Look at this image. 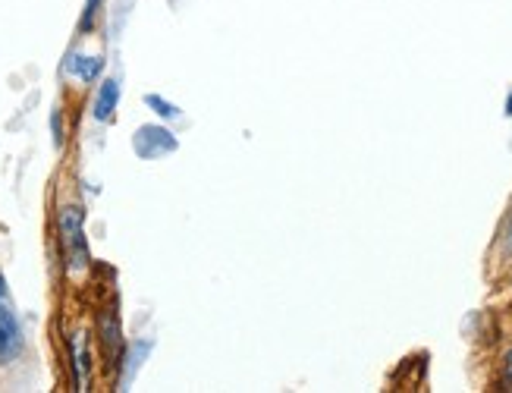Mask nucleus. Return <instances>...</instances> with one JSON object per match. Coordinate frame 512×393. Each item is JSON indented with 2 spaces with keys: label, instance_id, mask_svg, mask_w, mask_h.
<instances>
[{
  "label": "nucleus",
  "instance_id": "obj_1",
  "mask_svg": "<svg viewBox=\"0 0 512 393\" xmlns=\"http://www.w3.org/2000/svg\"><path fill=\"white\" fill-rule=\"evenodd\" d=\"M57 233H60V252L66 268L73 274H82L92 265V252H88L85 239V211L79 205H63L57 214Z\"/></svg>",
  "mask_w": 512,
  "mask_h": 393
},
{
  "label": "nucleus",
  "instance_id": "obj_2",
  "mask_svg": "<svg viewBox=\"0 0 512 393\" xmlns=\"http://www.w3.org/2000/svg\"><path fill=\"white\" fill-rule=\"evenodd\" d=\"M176 148H180V139H176V133L167 123H145L132 136V151L142 161H158L164 155H173Z\"/></svg>",
  "mask_w": 512,
  "mask_h": 393
},
{
  "label": "nucleus",
  "instance_id": "obj_3",
  "mask_svg": "<svg viewBox=\"0 0 512 393\" xmlns=\"http://www.w3.org/2000/svg\"><path fill=\"white\" fill-rule=\"evenodd\" d=\"M98 340L104 349V359L110 371H120V359H123V324H120V312L110 305V309H101L98 315Z\"/></svg>",
  "mask_w": 512,
  "mask_h": 393
},
{
  "label": "nucleus",
  "instance_id": "obj_4",
  "mask_svg": "<svg viewBox=\"0 0 512 393\" xmlns=\"http://www.w3.org/2000/svg\"><path fill=\"white\" fill-rule=\"evenodd\" d=\"M22 324L16 318V312L7 305V299L0 302V365H10L19 359L22 353Z\"/></svg>",
  "mask_w": 512,
  "mask_h": 393
},
{
  "label": "nucleus",
  "instance_id": "obj_5",
  "mask_svg": "<svg viewBox=\"0 0 512 393\" xmlns=\"http://www.w3.org/2000/svg\"><path fill=\"white\" fill-rule=\"evenodd\" d=\"M120 98H123V85L117 76H107L101 79L98 92H95V101H92V117L98 123H110L117 117V107H120Z\"/></svg>",
  "mask_w": 512,
  "mask_h": 393
},
{
  "label": "nucleus",
  "instance_id": "obj_6",
  "mask_svg": "<svg viewBox=\"0 0 512 393\" xmlns=\"http://www.w3.org/2000/svg\"><path fill=\"white\" fill-rule=\"evenodd\" d=\"M70 359H73L76 390H88V378H92V349H88V334L85 331H76L70 337Z\"/></svg>",
  "mask_w": 512,
  "mask_h": 393
},
{
  "label": "nucleus",
  "instance_id": "obj_7",
  "mask_svg": "<svg viewBox=\"0 0 512 393\" xmlns=\"http://www.w3.org/2000/svg\"><path fill=\"white\" fill-rule=\"evenodd\" d=\"M63 70L70 76H76L79 82L92 85V82H98L104 76V57H98V54L95 57L92 54H70L63 63Z\"/></svg>",
  "mask_w": 512,
  "mask_h": 393
},
{
  "label": "nucleus",
  "instance_id": "obj_8",
  "mask_svg": "<svg viewBox=\"0 0 512 393\" xmlns=\"http://www.w3.org/2000/svg\"><path fill=\"white\" fill-rule=\"evenodd\" d=\"M151 349H154L151 340H136L129 349H123V359H120V384H123V387H126L132 378H136V371L145 365V359H148Z\"/></svg>",
  "mask_w": 512,
  "mask_h": 393
},
{
  "label": "nucleus",
  "instance_id": "obj_9",
  "mask_svg": "<svg viewBox=\"0 0 512 393\" xmlns=\"http://www.w3.org/2000/svg\"><path fill=\"white\" fill-rule=\"evenodd\" d=\"M145 107L148 111L158 117L161 123H176L183 117V107L180 104H173V101H167L164 95H145Z\"/></svg>",
  "mask_w": 512,
  "mask_h": 393
},
{
  "label": "nucleus",
  "instance_id": "obj_10",
  "mask_svg": "<svg viewBox=\"0 0 512 393\" xmlns=\"http://www.w3.org/2000/svg\"><path fill=\"white\" fill-rule=\"evenodd\" d=\"M101 7H104V0H85L82 23H79V29H82V32H92V29H95V19H98Z\"/></svg>",
  "mask_w": 512,
  "mask_h": 393
},
{
  "label": "nucleus",
  "instance_id": "obj_11",
  "mask_svg": "<svg viewBox=\"0 0 512 393\" xmlns=\"http://www.w3.org/2000/svg\"><path fill=\"white\" fill-rule=\"evenodd\" d=\"M51 126H54V145H57V148H63V126H60V111H54V117H51Z\"/></svg>",
  "mask_w": 512,
  "mask_h": 393
},
{
  "label": "nucleus",
  "instance_id": "obj_12",
  "mask_svg": "<svg viewBox=\"0 0 512 393\" xmlns=\"http://www.w3.org/2000/svg\"><path fill=\"white\" fill-rule=\"evenodd\" d=\"M503 384H506V390H512V353L503 362Z\"/></svg>",
  "mask_w": 512,
  "mask_h": 393
},
{
  "label": "nucleus",
  "instance_id": "obj_13",
  "mask_svg": "<svg viewBox=\"0 0 512 393\" xmlns=\"http://www.w3.org/2000/svg\"><path fill=\"white\" fill-rule=\"evenodd\" d=\"M503 246L506 252H512V214L506 217V227H503Z\"/></svg>",
  "mask_w": 512,
  "mask_h": 393
},
{
  "label": "nucleus",
  "instance_id": "obj_14",
  "mask_svg": "<svg viewBox=\"0 0 512 393\" xmlns=\"http://www.w3.org/2000/svg\"><path fill=\"white\" fill-rule=\"evenodd\" d=\"M10 293H7V280H4V274H0V302H4Z\"/></svg>",
  "mask_w": 512,
  "mask_h": 393
},
{
  "label": "nucleus",
  "instance_id": "obj_15",
  "mask_svg": "<svg viewBox=\"0 0 512 393\" xmlns=\"http://www.w3.org/2000/svg\"><path fill=\"white\" fill-rule=\"evenodd\" d=\"M506 117H512V92H509V98H506Z\"/></svg>",
  "mask_w": 512,
  "mask_h": 393
}]
</instances>
